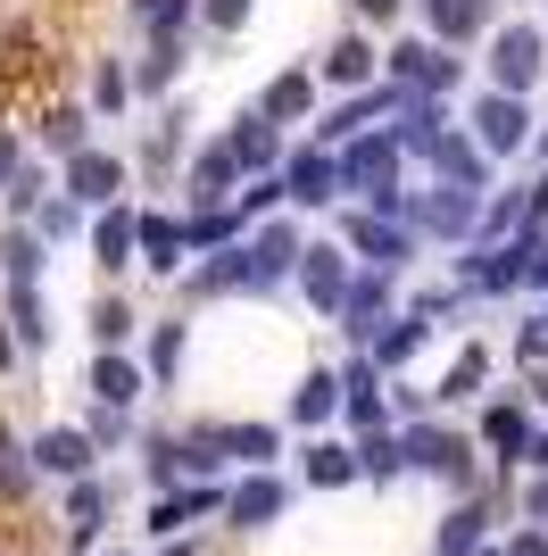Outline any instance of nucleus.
Returning <instances> with one entry per match:
<instances>
[{
  "mask_svg": "<svg viewBox=\"0 0 548 556\" xmlns=\"http://www.w3.org/2000/svg\"><path fill=\"white\" fill-rule=\"evenodd\" d=\"M341 191H365L374 200V216H390V208H408V191H399V141H349L341 150Z\"/></svg>",
  "mask_w": 548,
  "mask_h": 556,
  "instance_id": "1",
  "label": "nucleus"
},
{
  "mask_svg": "<svg viewBox=\"0 0 548 556\" xmlns=\"http://www.w3.org/2000/svg\"><path fill=\"white\" fill-rule=\"evenodd\" d=\"M548 67V34L540 25H499V42H490V92H515L524 100Z\"/></svg>",
  "mask_w": 548,
  "mask_h": 556,
  "instance_id": "2",
  "label": "nucleus"
},
{
  "mask_svg": "<svg viewBox=\"0 0 548 556\" xmlns=\"http://www.w3.org/2000/svg\"><path fill=\"white\" fill-rule=\"evenodd\" d=\"M474 141L490 150V159H515V150L532 141V109L515 92H482L474 100Z\"/></svg>",
  "mask_w": 548,
  "mask_h": 556,
  "instance_id": "3",
  "label": "nucleus"
},
{
  "mask_svg": "<svg viewBox=\"0 0 548 556\" xmlns=\"http://www.w3.org/2000/svg\"><path fill=\"white\" fill-rule=\"evenodd\" d=\"M383 307H390V282H383V266H365V275H349V291H341L333 316H341L349 341H374V325H390Z\"/></svg>",
  "mask_w": 548,
  "mask_h": 556,
  "instance_id": "4",
  "label": "nucleus"
},
{
  "mask_svg": "<svg viewBox=\"0 0 548 556\" xmlns=\"http://www.w3.org/2000/svg\"><path fill=\"white\" fill-rule=\"evenodd\" d=\"M433 166H440V184H457V191H490V166H499V159H490L474 134H440Z\"/></svg>",
  "mask_w": 548,
  "mask_h": 556,
  "instance_id": "5",
  "label": "nucleus"
},
{
  "mask_svg": "<svg viewBox=\"0 0 548 556\" xmlns=\"http://www.w3.org/2000/svg\"><path fill=\"white\" fill-rule=\"evenodd\" d=\"M283 507H291V482H274V473H250V482H241V490L225 498V515L241 523V532H266V523H274Z\"/></svg>",
  "mask_w": 548,
  "mask_h": 556,
  "instance_id": "6",
  "label": "nucleus"
},
{
  "mask_svg": "<svg viewBox=\"0 0 548 556\" xmlns=\"http://www.w3.org/2000/svg\"><path fill=\"white\" fill-rule=\"evenodd\" d=\"M474 216H482V191H457V184L415 200V232H474Z\"/></svg>",
  "mask_w": 548,
  "mask_h": 556,
  "instance_id": "7",
  "label": "nucleus"
},
{
  "mask_svg": "<svg viewBox=\"0 0 548 556\" xmlns=\"http://www.w3.org/2000/svg\"><path fill=\"white\" fill-rule=\"evenodd\" d=\"M349 250H358L365 266H383V275H390V266H399V257H408V232L390 225V216L358 208V216H349Z\"/></svg>",
  "mask_w": 548,
  "mask_h": 556,
  "instance_id": "8",
  "label": "nucleus"
},
{
  "mask_svg": "<svg viewBox=\"0 0 548 556\" xmlns=\"http://www.w3.org/2000/svg\"><path fill=\"white\" fill-rule=\"evenodd\" d=\"M390 75H399V84H424V92H449L457 59H449V50H433V42H399V50H390Z\"/></svg>",
  "mask_w": 548,
  "mask_h": 556,
  "instance_id": "9",
  "label": "nucleus"
},
{
  "mask_svg": "<svg viewBox=\"0 0 548 556\" xmlns=\"http://www.w3.org/2000/svg\"><path fill=\"white\" fill-rule=\"evenodd\" d=\"M116 184H125V166H116L109 150H75V166H67V200L75 208H100Z\"/></svg>",
  "mask_w": 548,
  "mask_h": 556,
  "instance_id": "10",
  "label": "nucleus"
},
{
  "mask_svg": "<svg viewBox=\"0 0 548 556\" xmlns=\"http://www.w3.org/2000/svg\"><path fill=\"white\" fill-rule=\"evenodd\" d=\"M349 250H299V282H308V300L333 316L341 307V291H349V266H341Z\"/></svg>",
  "mask_w": 548,
  "mask_h": 556,
  "instance_id": "11",
  "label": "nucleus"
},
{
  "mask_svg": "<svg viewBox=\"0 0 548 556\" xmlns=\"http://www.w3.org/2000/svg\"><path fill=\"white\" fill-rule=\"evenodd\" d=\"M91 457H100V448H91V432H67V424L34 441V465H42V473H91Z\"/></svg>",
  "mask_w": 548,
  "mask_h": 556,
  "instance_id": "12",
  "label": "nucleus"
},
{
  "mask_svg": "<svg viewBox=\"0 0 548 556\" xmlns=\"http://www.w3.org/2000/svg\"><path fill=\"white\" fill-rule=\"evenodd\" d=\"M374 67H383V59H374L358 34H341V42L324 50V84H341V92H365V84H374Z\"/></svg>",
  "mask_w": 548,
  "mask_h": 556,
  "instance_id": "13",
  "label": "nucleus"
},
{
  "mask_svg": "<svg viewBox=\"0 0 548 556\" xmlns=\"http://www.w3.org/2000/svg\"><path fill=\"white\" fill-rule=\"evenodd\" d=\"M333 191H341V159H324V150L291 159V200H299V208H324Z\"/></svg>",
  "mask_w": 548,
  "mask_h": 556,
  "instance_id": "14",
  "label": "nucleus"
},
{
  "mask_svg": "<svg viewBox=\"0 0 548 556\" xmlns=\"http://www.w3.org/2000/svg\"><path fill=\"white\" fill-rule=\"evenodd\" d=\"M299 250H308V241H299L291 225H266V232L250 241V266H258V282H283V275L299 266Z\"/></svg>",
  "mask_w": 548,
  "mask_h": 556,
  "instance_id": "15",
  "label": "nucleus"
},
{
  "mask_svg": "<svg viewBox=\"0 0 548 556\" xmlns=\"http://www.w3.org/2000/svg\"><path fill=\"white\" fill-rule=\"evenodd\" d=\"M208 457H274V448H283V441H274V432H266V424H216V432H208ZM200 457V465H208Z\"/></svg>",
  "mask_w": 548,
  "mask_h": 556,
  "instance_id": "16",
  "label": "nucleus"
},
{
  "mask_svg": "<svg viewBox=\"0 0 548 556\" xmlns=\"http://www.w3.org/2000/svg\"><path fill=\"white\" fill-rule=\"evenodd\" d=\"M449 134V116H440V100H399V150H424L433 159V141Z\"/></svg>",
  "mask_w": 548,
  "mask_h": 556,
  "instance_id": "17",
  "label": "nucleus"
},
{
  "mask_svg": "<svg viewBox=\"0 0 548 556\" xmlns=\"http://www.w3.org/2000/svg\"><path fill=\"white\" fill-rule=\"evenodd\" d=\"M225 150H233V166H250V175H266V166H274V116H241Z\"/></svg>",
  "mask_w": 548,
  "mask_h": 556,
  "instance_id": "18",
  "label": "nucleus"
},
{
  "mask_svg": "<svg viewBox=\"0 0 548 556\" xmlns=\"http://www.w3.org/2000/svg\"><path fill=\"white\" fill-rule=\"evenodd\" d=\"M183 241H191V232H183L175 216H134V250H150V266H159V275L183 257Z\"/></svg>",
  "mask_w": 548,
  "mask_h": 556,
  "instance_id": "19",
  "label": "nucleus"
},
{
  "mask_svg": "<svg viewBox=\"0 0 548 556\" xmlns=\"http://www.w3.org/2000/svg\"><path fill=\"white\" fill-rule=\"evenodd\" d=\"M424 307H415V316H390V332H374V366H408L415 349H424Z\"/></svg>",
  "mask_w": 548,
  "mask_h": 556,
  "instance_id": "20",
  "label": "nucleus"
},
{
  "mask_svg": "<svg viewBox=\"0 0 548 556\" xmlns=\"http://www.w3.org/2000/svg\"><path fill=\"white\" fill-rule=\"evenodd\" d=\"M91 399H100V407H134V399H141V366L100 357V366H91Z\"/></svg>",
  "mask_w": 548,
  "mask_h": 556,
  "instance_id": "21",
  "label": "nucleus"
},
{
  "mask_svg": "<svg viewBox=\"0 0 548 556\" xmlns=\"http://www.w3.org/2000/svg\"><path fill=\"white\" fill-rule=\"evenodd\" d=\"M100 515H109L100 482H84V473H75V490H67V540H75V548H84V540L100 532Z\"/></svg>",
  "mask_w": 548,
  "mask_h": 556,
  "instance_id": "22",
  "label": "nucleus"
},
{
  "mask_svg": "<svg viewBox=\"0 0 548 556\" xmlns=\"http://www.w3.org/2000/svg\"><path fill=\"white\" fill-rule=\"evenodd\" d=\"M91 250H100V266H109V275H116V266H134V216L109 208V216H100V232H91Z\"/></svg>",
  "mask_w": 548,
  "mask_h": 556,
  "instance_id": "23",
  "label": "nucleus"
},
{
  "mask_svg": "<svg viewBox=\"0 0 548 556\" xmlns=\"http://www.w3.org/2000/svg\"><path fill=\"white\" fill-rule=\"evenodd\" d=\"M333 407H341V382H333V374H308L299 399H291V424H324Z\"/></svg>",
  "mask_w": 548,
  "mask_h": 556,
  "instance_id": "24",
  "label": "nucleus"
},
{
  "mask_svg": "<svg viewBox=\"0 0 548 556\" xmlns=\"http://www.w3.org/2000/svg\"><path fill=\"white\" fill-rule=\"evenodd\" d=\"M233 175H241V166H233V150H225V141L191 159V191H200V200H216V191H233Z\"/></svg>",
  "mask_w": 548,
  "mask_h": 556,
  "instance_id": "25",
  "label": "nucleus"
},
{
  "mask_svg": "<svg viewBox=\"0 0 548 556\" xmlns=\"http://www.w3.org/2000/svg\"><path fill=\"white\" fill-rule=\"evenodd\" d=\"M0 266H9V282H42V241L9 225V241H0Z\"/></svg>",
  "mask_w": 548,
  "mask_h": 556,
  "instance_id": "26",
  "label": "nucleus"
},
{
  "mask_svg": "<svg viewBox=\"0 0 548 556\" xmlns=\"http://www.w3.org/2000/svg\"><path fill=\"white\" fill-rule=\"evenodd\" d=\"M440 25V42H465V34H482V0H424Z\"/></svg>",
  "mask_w": 548,
  "mask_h": 556,
  "instance_id": "27",
  "label": "nucleus"
},
{
  "mask_svg": "<svg viewBox=\"0 0 548 556\" xmlns=\"http://www.w3.org/2000/svg\"><path fill=\"white\" fill-rule=\"evenodd\" d=\"M482 374H490V349H457V366L449 374H440V399H474V382H482Z\"/></svg>",
  "mask_w": 548,
  "mask_h": 556,
  "instance_id": "28",
  "label": "nucleus"
},
{
  "mask_svg": "<svg viewBox=\"0 0 548 556\" xmlns=\"http://www.w3.org/2000/svg\"><path fill=\"white\" fill-rule=\"evenodd\" d=\"M341 391H349V424H358V432H374V424H383V399H374V374H365V366H349V382H341Z\"/></svg>",
  "mask_w": 548,
  "mask_h": 556,
  "instance_id": "29",
  "label": "nucleus"
},
{
  "mask_svg": "<svg viewBox=\"0 0 548 556\" xmlns=\"http://www.w3.org/2000/svg\"><path fill=\"white\" fill-rule=\"evenodd\" d=\"M308 482H316V490L358 482V457H349V448H308Z\"/></svg>",
  "mask_w": 548,
  "mask_h": 556,
  "instance_id": "30",
  "label": "nucleus"
},
{
  "mask_svg": "<svg viewBox=\"0 0 548 556\" xmlns=\"http://www.w3.org/2000/svg\"><path fill=\"white\" fill-rule=\"evenodd\" d=\"M258 116H308V75H274L266 100H258Z\"/></svg>",
  "mask_w": 548,
  "mask_h": 556,
  "instance_id": "31",
  "label": "nucleus"
},
{
  "mask_svg": "<svg viewBox=\"0 0 548 556\" xmlns=\"http://www.w3.org/2000/svg\"><path fill=\"white\" fill-rule=\"evenodd\" d=\"M200 507H216V490H191V498H159V507H150V532H183V523H191Z\"/></svg>",
  "mask_w": 548,
  "mask_h": 556,
  "instance_id": "32",
  "label": "nucleus"
},
{
  "mask_svg": "<svg viewBox=\"0 0 548 556\" xmlns=\"http://www.w3.org/2000/svg\"><path fill=\"white\" fill-rule=\"evenodd\" d=\"M474 548H482V507H457L440 532V556H474Z\"/></svg>",
  "mask_w": 548,
  "mask_h": 556,
  "instance_id": "33",
  "label": "nucleus"
},
{
  "mask_svg": "<svg viewBox=\"0 0 548 556\" xmlns=\"http://www.w3.org/2000/svg\"><path fill=\"white\" fill-rule=\"evenodd\" d=\"M482 432H490V448H507V457H524V448H532V432H524V416H515V407H490V424H482Z\"/></svg>",
  "mask_w": 548,
  "mask_h": 556,
  "instance_id": "34",
  "label": "nucleus"
},
{
  "mask_svg": "<svg viewBox=\"0 0 548 556\" xmlns=\"http://www.w3.org/2000/svg\"><path fill=\"white\" fill-rule=\"evenodd\" d=\"M175 67H183V50H175V42L159 34V50L141 59V92H166V84H175Z\"/></svg>",
  "mask_w": 548,
  "mask_h": 556,
  "instance_id": "35",
  "label": "nucleus"
},
{
  "mask_svg": "<svg viewBox=\"0 0 548 556\" xmlns=\"http://www.w3.org/2000/svg\"><path fill=\"white\" fill-rule=\"evenodd\" d=\"M91 332H100V341H125V332H134V307H125V300H100V307H91Z\"/></svg>",
  "mask_w": 548,
  "mask_h": 556,
  "instance_id": "36",
  "label": "nucleus"
},
{
  "mask_svg": "<svg viewBox=\"0 0 548 556\" xmlns=\"http://www.w3.org/2000/svg\"><path fill=\"white\" fill-rule=\"evenodd\" d=\"M524 225V200H515V191H499V200H490V208H482V232H490V241H499V232H515Z\"/></svg>",
  "mask_w": 548,
  "mask_h": 556,
  "instance_id": "37",
  "label": "nucleus"
},
{
  "mask_svg": "<svg viewBox=\"0 0 548 556\" xmlns=\"http://www.w3.org/2000/svg\"><path fill=\"white\" fill-rule=\"evenodd\" d=\"M42 134H50V150H75V141H84V116H75V109H59V116L42 125Z\"/></svg>",
  "mask_w": 548,
  "mask_h": 556,
  "instance_id": "38",
  "label": "nucleus"
},
{
  "mask_svg": "<svg viewBox=\"0 0 548 556\" xmlns=\"http://www.w3.org/2000/svg\"><path fill=\"white\" fill-rule=\"evenodd\" d=\"M183 9H191V0H134V17H141V25H159V34L183 17Z\"/></svg>",
  "mask_w": 548,
  "mask_h": 556,
  "instance_id": "39",
  "label": "nucleus"
},
{
  "mask_svg": "<svg viewBox=\"0 0 548 556\" xmlns=\"http://www.w3.org/2000/svg\"><path fill=\"white\" fill-rule=\"evenodd\" d=\"M175 357H183V332H175V325H159V341H150V366L175 374Z\"/></svg>",
  "mask_w": 548,
  "mask_h": 556,
  "instance_id": "40",
  "label": "nucleus"
},
{
  "mask_svg": "<svg viewBox=\"0 0 548 556\" xmlns=\"http://www.w3.org/2000/svg\"><path fill=\"white\" fill-rule=\"evenodd\" d=\"M91 100H100V109H125V75L100 67V75H91Z\"/></svg>",
  "mask_w": 548,
  "mask_h": 556,
  "instance_id": "41",
  "label": "nucleus"
},
{
  "mask_svg": "<svg viewBox=\"0 0 548 556\" xmlns=\"http://www.w3.org/2000/svg\"><path fill=\"white\" fill-rule=\"evenodd\" d=\"M241 17H250V0H208V25H216V34H233Z\"/></svg>",
  "mask_w": 548,
  "mask_h": 556,
  "instance_id": "42",
  "label": "nucleus"
},
{
  "mask_svg": "<svg viewBox=\"0 0 548 556\" xmlns=\"http://www.w3.org/2000/svg\"><path fill=\"white\" fill-rule=\"evenodd\" d=\"M524 515H532V523H540V532H548V473H540V482H532V498H524Z\"/></svg>",
  "mask_w": 548,
  "mask_h": 556,
  "instance_id": "43",
  "label": "nucleus"
},
{
  "mask_svg": "<svg viewBox=\"0 0 548 556\" xmlns=\"http://www.w3.org/2000/svg\"><path fill=\"white\" fill-rule=\"evenodd\" d=\"M9 175H17V134H0V191H9Z\"/></svg>",
  "mask_w": 548,
  "mask_h": 556,
  "instance_id": "44",
  "label": "nucleus"
},
{
  "mask_svg": "<svg viewBox=\"0 0 548 556\" xmlns=\"http://www.w3.org/2000/svg\"><path fill=\"white\" fill-rule=\"evenodd\" d=\"M540 349H548V316H540V325L524 332V357H540Z\"/></svg>",
  "mask_w": 548,
  "mask_h": 556,
  "instance_id": "45",
  "label": "nucleus"
},
{
  "mask_svg": "<svg viewBox=\"0 0 548 556\" xmlns=\"http://www.w3.org/2000/svg\"><path fill=\"white\" fill-rule=\"evenodd\" d=\"M507 556H548V532H532V540H515Z\"/></svg>",
  "mask_w": 548,
  "mask_h": 556,
  "instance_id": "46",
  "label": "nucleus"
},
{
  "mask_svg": "<svg viewBox=\"0 0 548 556\" xmlns=\"http://www.w3.org/2000/svg\"><path fill=\"white\" fill-rule=\"evenodd\" d=\"M358 17H399V0H358Z\"/></svg>",
  "mask_w": 548,
  "mask_h": 556,
  "instance_id": "47",
  "label": "nucleus"
},
{
  "mask_svg": "<svg viewBox=\"0 0 548 556\" xmlns=\"http://www.w3.org/2000/svg\"><path fill=\"white\" fill-rule=\"evenodd\" d=\"M524 457H532V465H540V473H548V432H540V441H532V448H524Z\"/></svg>",
  "mask_w": 548,
  "mask_h": 556,
  "instance_id": "48",
  "label": "nucleus"
},
{
  "mask_svg": "<svg viewBox=\"0 0 548 556\" xmlns=\"http://www.w3.org/2000/svg\"><path fill=\"white\" fill-rule=\"evenodd\" d=\"M9 357H17V349H9V332H0V366H9Z\"/></svg>",
  "mask_w": 548,
  "mask_h": 556,
  "instance_id": "49",
  "label": "nucleus"
},
{
  "mask_svg": "<svg viewBox=\"0 0 548 556\" xmlns=\"http://www.w3.org/2000/svg\"><path fill=\"white\" fill-rule=\"evenodd\" d=\"M166 556H191V548H166Z\"/></svg>",
  "mask_w": 548,
  "mask_h": 556,
  "instance_id": "50",
  "label": "nucleus"
},
{
  "mask_svg": "<svg viewBox=\"0 0 548 556\" xmlns=\"http://www.w3.org/2000/svg\"><path fill=\"white\" fill-rule=\"evenodd\" d=\"M474 556H499V548H474Z\"/></svg>",
  "mask_w": 548,
  "mask_h": 556,
  "instance_id": "51",
  "label": "nucleus"
}]
</instances>
